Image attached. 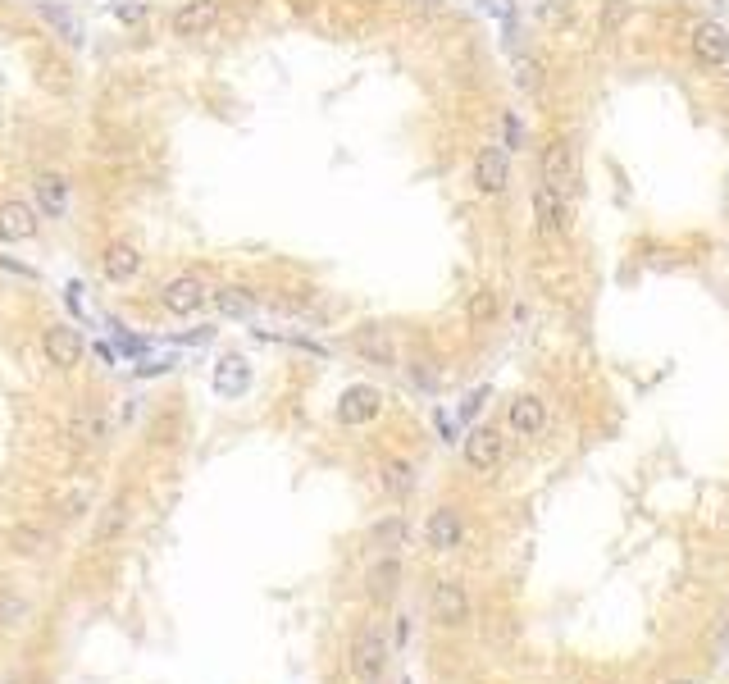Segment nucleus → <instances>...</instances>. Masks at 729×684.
Segmentation results:
<instances>
[{
	"label": "nucleus",
	"mask_w": 729,
	"mask_h": 684,
	"mask_svg": "<svg viewBox=\"0 0 729 684\" xmlns=\"http://www.w3.org/2000/svg\"><path fill=\"white\" fill-rule=\"evenodd\" d=\"M538 178L543 187L561 192L565 201L579 197V183H584V169H579V146L570 137H547L543 151H538Z\"/></svg>",
	"instance_id": "obj_1"
},
{
	"label": "nucleus",
	"mask_w": 729,
	"mask_h": 684,
	"mask_svg": "<svg viewBox=\"0 0 729 684\" xmlns=\"http://www.w3.org/2000/svg\"><path fill=\"white\" fill-rule=\"evenodd\" d=\"M388 662H392V648H388V639H383V630L374 621L360 625L347 643V671L356 675L360 684H379L383 671H388Z\"/></svg>",
	"instance_id": "obj_2"
},
{
	"label": "nucleus",
	"mask_w": 729,
	"mask_h": 684,
	"mask_svg": "<svg viewBox=\"0 0 729 684\" xmlns=\"http://www.w3.org/2000/svg\"><path fill=\"white\" fill-rule=\"evenodd\" d=\"M506 447H511V438H506L497 425H474L470 434L461 438L465 466H470L474 475H497V470L506 466Z\"/></svg>",
	"instance_id": "obj_3"
},
{
	"label": "nucleus",
	"mask_w": 729,
	"mask_h": 684,
	"mask_svg": "<svg viewBox=\"0 0 729 684\" xmlns=\"http://www.w3.org/2000/svg\"><path fill=\"white\" fill-rule=\"evenodd\" d=\"M429 616L442 625V630H465L474 621V602L470 589L461 580H438L429 584Z\"/></svg>",
	"instance_id": "obj_4"
},
{
	"label": "nucleus",
	"mask_w": 729,
	"mask_h": 684,
	"mask_svg": "<svg viewBox=\"0 0 729 684\" xmlns=\"http://www.w3.org/2000/svg\"><path fill=\"white\" fill-rule=\"evenodd\" d=\"M474 192L479 197H502L511 187V151L502 142H483L479 156H474Z\"/></svg>",
	"instance_id": "obj_5"
},
{
	"label": "nucleus",
	"mask_w": 729,
	"mask_h": 684,
	"mask_svg": "<svg viewBox=\"0 0 729 684\" xmlns=\"http://www.w3.org/2000/svg\"><path fill=\"white\" fill-rule=\"evenodd\" d=\"M210 297H215V288H210L201 274H174V279L160 288V306H165L169 315H196V311H206Z\"/></svg>",
	"instance_id": "obj_6"
},
{
	"label": "nucleus",
	"mask_w": 729,
	"mask_h": 684,
	"mask_svg": "<svg viewBox=\"0 0 729 684\" xmlns=\"http://www.w3.org/2000/svg\"><path fill=\"white\" fill-rule=\"evenodd\" d=\"M534 228L543 242H556L570 233V201L561 197V192H552V187L538 183L534 187Z\"/></svg>",
	"instance_id": "obj_7"
},
{
	"label": "nucleus",
	"mask_w": 729,
	"mask_h": 684,
	"mask_svg": "<svg viewBox=\"0 0 729 684\" xmlns=\"http://www.w3.org/2000/svg\"><path fill=\"white\" fill-rule=\"evenodd\" d=\"M379 411H383V393L374 384H351L347 393L338 397V425H347V429H360V425H374L379 420Z\"/></svg>",
	"instance_id": "obj_8"
},
{
	"label": "nucleus",
	"mask_w": 729,
	"mask_h": 684,
	"mask_svg": "<svg viewBox=\"0 0 729 684\" xmlns=\"http://www.w3.org/2000/svg\"><path fill=\"white\" fill-rule=\"evenodd\" d=\"M688 51H693V60L707 64V69H720V64H729V32L725 23L716 19H702L688 28Z\"/></svg>",
	"instance_id": "obj_9"
},
{
	"label": "nucleus",
	"mask_w": 729,
	"mask_h": 684,
	"mask_svg": "<svg viewBox=\"0 0 729 684\" xmlns=\"http://www.w3.org/2000/svg\"><path fill=\"white\" fill-rule=\"evenodd\" d=\"M83 352H87V342L73 324H51V329L42 333V356L51 370H73V365L83 361Z\"/></svg>",
	"instance_id": "obj_10"
},
{
	"label": "nucleus",
	"mask_w": 729,
	"mask_h": 684,
	"mask_svg": "<svg viewBox=\"0 0 729 684\" xmlns=\"http://www.w3.org/2000/svg\"><path fill=\"white\" fill-rule=\"evenodd\" d=\"M219 19H224V5L219 0H187V5H178L174 19H169V28H174V37H206V32L219 28Z\"/></svg>",
	"instance_id": "obj_11"
},
{
	"label": "nucleus",
	"mask_w": 729,
	"mask_h": 684,
	"mask_svg": "<svg viewBox=\"0 0 729 684\" xmlns=\"http://www.w3.org/2000/svg\"><path fill=\"white\" fill-rule=\"evenodd\" d=\"M32 197H37V210L46 219H64L73 206V183L55 169H42V174H32Z\"/></svg>",
	"instance_id": "obj_12"
},
{
	"label": "nucleus",
	"mask_w": 729,
	"mask_h": 684,
	"mask_svg": "<svg viewBox=\"0 0 729 684\" xmlns=\"http://www.w3.org/2000/svg\"><path fill=\"white\" fill-rule=\"evenodd\" d=\"M401 580H406L401 552H374L370 570H365V589H370V598L374 602H392L401 593Z\"/></svg>",
	"instance_id": "obj_13"
},
{
	"label": "nucleus",
	"mask_w": 729,
	"mask_h": 684,
	"mask_svg": "<svg viewBox=\"0 0 729 684\" xmlns=\"http://www.w3.org/2000/svg\"><path fill=\"white\" fill-rule=\"evenodd\" d=\"M506 429L520 438H538L547 429V402L538 393H515L506 402Z\"/></svg>",
	"instance_id": "obj_14"
},
{
	"label": "nucleus",
	"mask_w": 729,
	"mask_h": 684,
	"mask_svg": "<svg viewBox=\"0 0 729 684\" xmlns=\"http://www.w3.org/2000/svg\"><path fill=\"white\" fill-rule=\"evenodd\" d=\"M424 543L433 552H456L465 543V520L456 507H433L429 520H424Z\"/></svg>",
	"instance_id": "obj_15"
},
{
	"label": "nucleus",
	"mask_w": 729,
	"mask_h": 684,
	"mask_svg": "<svg viewBox=\"0 0 729 684\" xmlns=\"http://www.w3.org/2000/svg\"><path fill=\"white\" fill-rule=\"evenodd\" d=\"M101 274L110 283H133L137 274H142V251H137L128 238L105 242V251H101Z\"/></svg>",
	"instance_id": "obj_16"
},
{
	"label": "nucleus",
	"mask_w": 729,
	"mask_h": 684,
	"mask_svg": "<svg viewBox=\"0 0 729 684\" xmlns=\"http://www.w3.org/2000/svg\"><path fill=\"white\" fill-rule=\"evenodd\" d=\"M37 233V210L23 201H5L0 206V242H28Z\"/></svg>",
	"instance_id": "obj_17"
},
{
	"label": "nucleus",
	"mask_w": 729,
	"mask_h": 684,
	"mask_svg": "<svg viewBox=\"0 0 729 684\" xmlns=\"http://www.w3.org/2000/svg\"><path fill=\"white\" fill-rule=\"evenodd\" d=\"M356 352L365 356V361H374V365H388V370L397 365V342H392V333L374 329V324L356 333Z\"/></svg>",
	"instance_id": "obj_18"
},
{
	"label": "nucleus",
	"mask_w": 729,
	"mask_h": 684,
	"mask_svg": "<svg viewBox=\"0 0 729 684\" xmlns=\"http://www.w3.org/2000/svg\"><path fill=\"white\" fill-rule=\"evenodd\" d=\"M365 539H370L374 552H401L406 543H411V525H406L401 516H383V520H374V525H370V534H365Z\"/></svg>",
	"instance_id": "obj_19"
},
{
	"label": "nucleus",
	"mask_w": 729,
	"mask_h": 684,
	"mask_svg": "<svg viewBox=\"0 0 729 684\" xmlns=\"http://www.w3.org/2000/svg\"><path fill=\"white\" fill-rule=\"evenodd\" d=\"M110 415L105 411H78L69 420V438L73 443H83V447H96V443H105V438H110Z\"/></svg>",
	"instance_id": "obj_20"
},
{
	"label": "nucleus",
	"mask_w": 729,
	"mask_h": 684,
	"mask_svg": "<svg viewBox=\"0 0 729 684\" xmlns=\"http://www.w3.org/2000/svg\"><path fill=\"white\" fill-rule=\"evenodd\" d=\"M215 311L219 315H228V320H251V315L260 311V301H256V292H247V288H215Z\"/></svg>",
	"instance_id": "obj_21"
},
{
	"label": "nucleus",
	"mask_w": 729,
	"mask_h": 684,
	"mask_svg": "<svg viewBox=\"0 0 729 684\" xmlns=\"http://www.w3.org/2000/svg\"><path fill=\"white\" fill-rule=\"evenodd\" d=\"M383 488H388L392 498H411V488H415V466L411 461L388 456V461H383Z\"/></svg>",
	"instance_id": "obj_22"
},
{
	"label": "nucleus",
	"mask_w": 729,
	"mask_h": 684,
	"mask_svg": "<svg viewBox=\"0 0 729 684\" xmlns=\"http://www.w3.org/2000/svg\"><path fill=\"white\" fill-rule=\"evenodd\" d=\"M32 621V607L23 593L14 589H0V630H19V625Z\"/></svg>",
	"instance_id": "obj_23"
},
{
	"label": "nucleus",
	"mask_w": 729,
	"mask_h": 684,
	"mask_svg": "<svg viewBox=\"0 0 729 684\" xmlns=\"http://www.w3.org/2000/svg\"><path fill=\"white\" fill-rule=\"evenodd\" d=\"M465 315H470L474 329H483V324H493L497 315H502V301H497V292L479 288V292H470V306H465Z\"/></svg>",
	"instance_id": "obj_24"
},
{
	"label": "nucleus",
	"mask_w": 729,
	"mask_h": 684,
	"mask_svg": "<svg viewBox=\"0 0 729 684\" xmlns=\"http://www.w3.org/2000/svg\"><path fill=\"white\" fill-rule=\"evenodd\" d=\"M42 14H46V23H51V28H60V42H69V46L83 42V23L69 19L60 5H42Z\"/></svg>",
	"instance_id": "obj_25"
},
{
	"label": "nucleus",
	"mask_w": 729,
	"mask_h": 684,
	"mask_svg": "<svg viewBox=\"0 0 729 684\" xmlns=\"http://www.w3.org/2000/svg\"><path fill=\"white\" fill-rule=\"evenodd\" d=\"M124 525H128V498H114L110 507H105L101 525H96V539H114Z\"/></svg>",
	"instance_id": "obj_26"
},
{
	"label": "nucleus",
	"mask_w": 729,
	"mask_h": 684,
	"mask_svg": "<svg viewBox=\"0 0 729 684\" xmlns=\"http://www.w3.org/2000/svg\"><path fill=\"white\" fill-rule=\"evenodd\" d=\"M14 548L28 552V557H37V552L51 548V529H42V525H23L19 534H14Z\"/></svg>",
	"instance_id": "obj_27"
},
{
	"label": "nucleus",
	"mask_w": 729,
	"mask_h": 684,
	"mask_svg": "<svg viewBox=\"0 0 729 684\" xmlns=\"http://www.w3.org/2000/svg\"><path fill=\"white\" fill-rule=\"evenodd\" d=\"M515 83H520L524 92H538V87H543V69H538V60H515Z\"/></svg>",
	"instance_id": "obj_28"
},
{
	"label": "nucleus",
	"mask_w": 729,
	"mask_h": 684,
	"mask_svg": "<svg viewBox=\"0 0 729 684\" xmlns=\"http://www.w3.org/2000/svg\"><path fill=\"white\" fill-rule=\"evenodd\" d=\"M502 128H506V142H502V146H506V151H515V146L524 142V124H520V114H506Z\"/></svg>",
	"instance_id": "obj_29"
},
{
	"label": "nucleus",
	"mask_w": 729,
	"mask_h": 684,
	"mask_svg": "<svg viewBox=\"0 0 729 684\" xmlns=\"http://www.w3.org/2000/svg\"><path fill=\"white\" fill-rule=\"evenodd\" d=\"M483 402H488V388H474V393H470V397H465V402H461V415H465V420H470V415L479 411Z\"/></svg>",
	"instance_id": "obj_30"
},
{
	"label": "nucleus",
	"mask_w": 729,
	"mask_h": 684,
	"mask_svg": "<svg viewBox=\"0 0 729 684\" xmlns=\"http://www.w3.org/2000/svg\"><path fill=\"white\" fill-rule=\"evenodd\" d=\"M479 10L497 14V19H511V0H479Z\"/></svg>",
	"instance_id": "obj_31"
},
{
	"label": "nucleus",
	"mask_w": 729,
	"mask_h": 684,
	"mask_svg": "<svg viewBox=\"0 0 729 684\" xmlns=\"http://www.w3.org/2000/svg\"><path fill=\"white\" fill-rule=\"evenodd\" d=\"M438 429H442V434H447V443H456V438H452V434H456V420H452V415H447V411H438Z\"/></svg>",
	"instance_id": "obj_32"
},
{
	"label": "nucleus",
	"mask_w": 729,
	"mask_h": 684,
	"mask_svg": "<svg viewBox=\"0 0 729 684\" xmlns=\"http://www.w3.org/2000/svg\"><path fill=\"white\" fill-rule=\"evenodd\" d=\"M666 684H702L698 675H679V680H666Z\"/></svg>",
	"instance_id": "obj_33"
},
{
	"label": "nucleus",
	"mask_w": 729,
	"mask_h": 684,
	"mask_svg": "<svg viewBox=\"0 0 729 684\" xmlns=\"http://www.w3.org/2000/svg\"><path fill=\"white\" fill-rule=\"evenodd\" d=\"M42 5H51V0H42Z\"/></svg>",
	"instance_id": "obj_34"
},
{
	"label": "nucleus",
	"mask_w": 729,
	"mask_h": 684,
	"mask_svg": "<svg viewBox=\"0 0 729 684\" xmlns=\"http://www.w3.org/2000/svg\"><path fill=\"white\" fill-rule=\"evenodd\" d=\"M406 684H411V680H406Z\"/></svg>",
	"instance_id": "obj_35"
}]
</instances>
